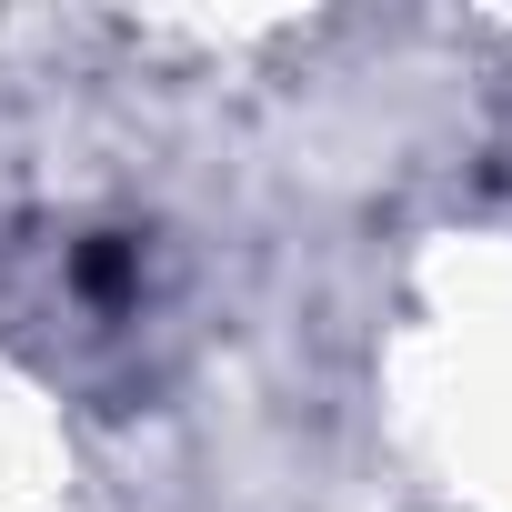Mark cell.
<instances>
[{
  "label": "cell",
  "instance_id": "6da1fadb",
  "mask_svg": "<svg viewBox=\"0 0 512 512\" xmlns=\"http://www.w3.org/2000/svg\"><path fill=\"white\" fill-rule=\"evenodd\" d=\"M402 362V422L442 492L512 512V251H462Z\"/></svg>",
  "mask_w": 512,
  "mask_h": 512
},
{
  "label": "cell",
  "instance_id": "7a4b0ae2",
  "mask_svg": "<svg viewBox=\"0 0 512 512\" xmlns=\"http://www.w3.org/2000/svg\"><path fill=\"white\" fill-rule=\"evenodd\" d=\"M0 512H81L71 422H61L51 392L21 382L11 362H0Z\"/></svg>",
  "mask_w": 512,
  "mask_h": 512
}]
</instances>
